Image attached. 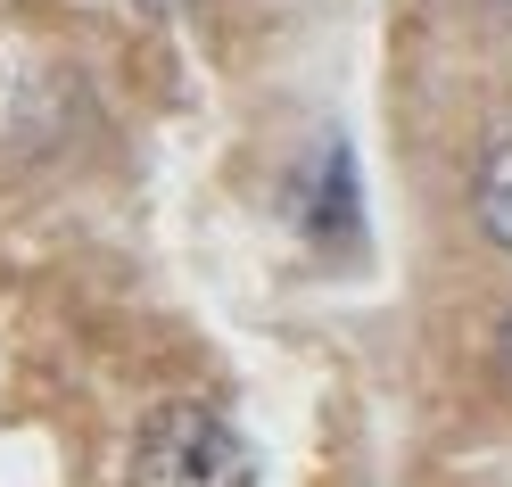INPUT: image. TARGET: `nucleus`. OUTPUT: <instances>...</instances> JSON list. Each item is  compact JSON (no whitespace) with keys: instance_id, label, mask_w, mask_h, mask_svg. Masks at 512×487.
<instances>
[{"instance_id":"f257e3e1","label":"nucleus","mask_w":512,"mask_h":487,"mask_svg":"<svg viewBox=\"0 0 512 487\" xmlns=\"http://www.w3.org/2000/svg\"><path fill=\"white\" fill-rule=\"evenodd\" d=\"M248 438L199 397H166L133 421L116 487H248Z\"/></svg>"},{"instance_id":"f03ea898","label":"nucleus","mask_w":512,"mask_h":487,"mask_svg":"<svg viewBox=\"0 0 512 487\" xmlns=\"http://www.w3.org/2000/svg\"><path fill=\"white\" fill-rule=\"evenodd\" d=\"M471 215H479V232L512 256V141L488 149V166H479V182H471Z\"/></svg>"},{"instance_id":"7ed1b4c3","label":"nucleus","mask_w":512,"mask_h":487,"mask_svg":"<svg viewBox=\"0 0 512 487\" xmlns=\"http://www.w3.org/2000/svg\"><path fill=\"white\" fill-rule=\"evenodd\" d=\"M479 9H488V17H496V25H512V0H479Z\"/></svg>"},{"instance_id":"20e7f679","label":"nucleus","mask_w":512,"mask_h":487,"mask_svg":"<svg viewBox=\"0 0 512 487\" xmlns=\"http://www.w3.org/2000/svg\"><path fill=\"white\" fill-rule=\"evenodd\" d=\"M141 9H190V0H141Z\"/></svg>"},{"instance_id":"39448f33","label":"nucleus","mask_w":512,"mask_h":487,"mask_svg":"<svg viewBox=\"0 0 512 487\" xmlns=\"http://www.w3.org/2000/svg\"><path fill=\"white\" fill-rule=\"evenodd\" d=\"M504 355H512V314H504Z\"/></svg>"}]
</instances>
